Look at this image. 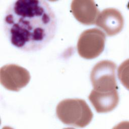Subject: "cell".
Instances as JSON below:
<instances>
[{
    "mask_svg": "<svg viewBox=\"0 0 129 129\" xmlns=\"http://www.w3.org/2000/svg\"><path fill=\"white\" fill-rule=\"evenodd\" d=\"M105 40V34L98 29L92 28L84 31L77 43L79 55L88 59L98 57L104 50Z\"/></svg>",
    "mask_w": 129,
    "mask_h": 129,
    "instance_id": "cell-3",
    "label": "cell"
},
{
    "mask_svg": "<svg viewBox=\"0 0 129 129\" xmlns=\"http://www.w3.org/2000/svg\"><path fill=\"white\" fill-rule=\"evenodd\" d=\"M57 23L50 5L42 0H18L10 4L4 28L10 43L25 51H38L54 37Z\"/></svg>",
    "mask_w": 129,
    "mask_h": 129,
    "instance_id": "cell-1",
    "label": "cell"
},
{
    "mask_svg": "<svg viewBox=\"0 0 129 129\" xmlns=\"http://www.w3.org/2000/svg\"><path fill=\"white\" fill-rule=\"evenodd\" d=\"M30 78L28 71L17 64H6L0 70L1 83L10 91H20L29 83Z\"/></svg>",
    "mask_w": 129,
    "mask_h": 129,
    "instance_id": "cell-5",
    "label": "cell"
},
{
    "mask_svg": "<svg viewBox=\"0 0 129 129\" xmlns=\"http://www.w3.org/2000/svg\"><path fill=\"white\" fill-rule=\"evenodd\" d=\"M95 24L107 36H112L118 34L122 30L124 19L117 9L107 8L99 13Z\"/></svg>",
    "mask_w": 129,
    "mask_h": 129,
    "instance_id": "cell-6",
    "label": "cell"
},
{
    "mask_svg": "<svg viewBox=\"0 0 129 129\" xmlns=\"http://www.w3.org/2000/svg\"><path fill=\"white\" fill-rule=\"evenodd\" d=\"M71 9L72 14L77 20L85 25L95 24L100 13L94 1H73L71 5Z\"/></svg>",
    "mask_w": 129,
    "mask_h": 129,
    "instance_id": "cell-7",
    "label": "cell"
},
{
    "mask_svg": "<svg viewBox=\"0 0 129 129\" xmlns=\"http://www.w3.org/2000/svg\"><path fill=\"white\" fill-rule=\"evenodd\" d=\"M58 118L68 125L84 127L91 121L93 114L85 100L82 99H66L57 105Z\"/></svg>",
    "mask_w": 129,
    "mask_h": 129,
    "instance_id": "cell-2",
    "label": "cell"
},
{
    "mask_svg": "<svg viewBox=\"0 0 129 129\" xmlns=\"http://www.w3.org/2000/svg\"><path fill=\"white\" fill-rule=\"evenodd\" d=\"M116 69V64L110 60H103L97 63L90 74V80L94 90L105 92L117 89Z\"/></svg>",
    "mask_w": 129,
    "mask_h": 129,
    "instance_id": "cell-4",
    "label": "cell"
},
{
    "mask_svg": "<svg viewBox=\"0 0 129 129\" xmlns=\"http://www.w3.org/2000/svg\"><path fill=\"white\" fill-rule=\"evenodd\" d=\"M88 98L98 113H107L113 110L119 102L117 89L105 92L92 90Z\"/></svg>",
    "mask_w": 129,
    "mask_h": 129,
    "instance_id": "cell-8",
    "label": "cell"
}]
</instances>
